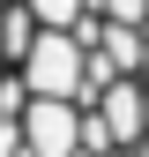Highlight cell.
<instances>
[{
	"label": "cell",
	"instance_id": "7",
	"mask_svg": "<svg viewBox=\"0 0 149 157\" xmlns=\"http://www.w3.org/2000/svg\"><path fill=\"white\" fill-rule=\"evenodd\" d=\"M134 157H149V142H142V150H134Z\"/></svg>",
	"mask_w": 149,
	"mask_h": 157
},
{
	"label": "cell",
	"instance_id": "3",
	"mask_svg": "<svg viewBox=\"0 0 149 157\" xmlns=\"http://www.w3.org/2000/svg\"><path fill=\"white\" fill-rule=\"evenodd\" d=\"M37 37H45V23H37V8H30V0H8V15H0V60H8V67H23Z\"/></svg>",
	"mask_w": 149,
	"mask_h": 157
},
{
	"label": "cell",
	"instance_id": "4",
	"mask_svg": "<svg viewBox=\"0 0 149 157\" xmlns=\"http://www.w3.org/2000/svg\"><path fill=\"white\" fill-rule=\"evenodd\" d=\"M30 8H37L45 30H82L89 23V0H30Z\"/></svg>",
	"mask_w": 149,
	"mask_h": 157
},
{
	"label": "cell",
	"instance_id": "6",
	"mask_svg": "<svg viewBox=\"0 0 149 157\" xmlns=\"http://www.w3.org/2000/svg\"><path fill=\"white\" fill-rule=\"evenodd\" d=\"M142 82H149V60H142Z\"/></svg>",
	"mask_w": 149,
	"mask_h": 157
},
{
	"label": "cell",
	"instance_id": "2",
	"mask_svg": "<svg viewBox=\"0 0 149 157\" xmlns=\"http://www.w3.org/2000/svg\"><path fill=\"white\" fill-rule=\"evenodd\" d=\"M23 135H30V157H82V105L74 97H30Z\"/></svg>",
	"mask_w": 149,
	"mask_h": 157
},
{
	"label": "cell",
	"instance_id": "5",
	"mask_svg": "<svg viewBox=\"0 0 149 157\" xmlns=\"http://www.w3.org/2000/svg\"><path fill=\"white\" fill-rule=\"evenodd\" d=\"M0 15H8V8H0ZM0 75H8V60H0Z\"/></svg>",
	"mask_w": 149,
	"mask_h": 157
},
{
	"label": "cell",
	"instance_id": "1",
	"mask_svg": "<svg viewBox=\"0 0 149 157\" xmlns=\"http://www.w3.org/2000/svg\"><path fill=\"white\" fill-rule=\"evenodd\" d=\"M23 82L37 97H74V105H82L89 97V45L74 30H45L30 45V60H23Z\"/></svg>",
	"mask_w": 149,
	"mask_h": 157
}]
</instances>
